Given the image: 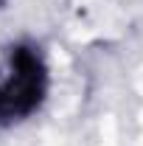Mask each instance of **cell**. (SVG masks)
I'll return each mask as SVG.
<instances>
[{"mask_svg": "<svg viewBox=\"0 0 143 146\" xmlns=\"http://www.w3.org/2000/svg\"><path fill=\"white\" fill-rule=\"evenodd\" d=\"M45 87V73L39 56L28 48H17L11 56V76L0 84V121L28 115L39 104Z\"/></svg>", "mask_w": 143, "mask_h": 146, "instance_id": "6da1fadb", "label": "cell"}]
</instances>
